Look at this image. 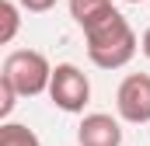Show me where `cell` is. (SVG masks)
I'll use <instances>...</instances> for the list:
<instances>
[{
	"label": "cell",
	"mask_w": 150,
	"mask_h": 146,
	"mask_svg": "<svg viewBox=\"0 0 150 146\" xmlns=\"http://www.w3.org/2000/svg\"><path fill=\"white\" fill-rule=\"evenodd\" d=\"M28 14H45V11H52L56 7V0H18Z\"/></svg>",
	"instance_id": "obj_10"
},
{
	"label": "cell",
	"mask_w": 150,
	"mask_h": 146,
	"mask_svg": "<svg viewBox=\"0 0 150 146\" xmlns=\"http://www.w3.org/2000/svg\"><path fill=\"white\" fill-rule=\"evenodd\" d=\"M122 4H143V0H122Z\"/></svg>",
	"instance_id": "obj_12"
},
{
	"label": "cell",
	"mask_w": 150,
	"mask_h": 146,
	"mask_svg": "<svg viewBox=\"0 0 150 146\" xmlns=\"http://www.w3.org/2000/svg\"><path fill=\"white\" fill-rule=\"evenodd\" d=\"M84 42H87V56H91V63L98 70H122L140 49V38L133 32V25L119 11H108L105 18L87 25Z\"/></svg>",
	"instance_id": "obj_1"
},
{
	"label": "cell",
	"mask_w": 150,
	"mask_h": 146,
	"mask_svg": "<svg viewBox=\"0 0 150 146\" xmlns=\"http://www.w3.org/2000/svg\"><path fill=\"white\" fill-rule=\"evenodd\" d=\"M115 111L129 125L150 122V73H129L115 91Z\"/></svg>",
	"instance_id": "obj_4"
},
{
	"label": "cell",
	"mask_w": 150,
	"mask_h": 146,
	"mask_svg": "<svg viewBox=\"0 0 150 146\" xmlns=\"http://www.w3.org/2000/svg\"><path fill=\"white\" fill-rule=\"evenodd\" d=\"M140 52H143V56L150 59V28L143 32V38H140Z\"/></svg>",
	"instance_id": "obj_11"
},
{
	"label": "cell",
	"mask_w": 150,
	"mask_h": 146,
	"mask_svg": "<svg viewBox=\"0 0 150 146\" xmlns=\"http://www.w3.org/2000/svg\"><path fill=\"white\" fill-rule=\"evenodd\" d=\"M49 98H52V105L59 111H84V105L91 101V80L84 77L80 66L74 63H59V66H52V80H49Z\"/></svg>",
	"instance_id": "obj_3"
},
{
	"label": "cell",
	"mask_w": 150,
	"mask_h": 146,
	"mask_svg": "<svg viewBox=\"0 0 150 146\" xmlns=\"http://www.w3.org/2000/svg\"><path fill=\"white\" fill-rule=\"evenodd\" d=\"M4 80L14 84V91L21 98H38L49 91V80H52V66L49 59L38 52V49H14L7 59H4Z\"/></svg>",
	"instance_id": "obj_2"
},
{
	"label": "cell",
	"mask_w": 150,
	"mask_h": 146,
	"mask_svg": "<svg viewBox=\"0 0 150 146\" xmlns=\"http://www.w3.org/2000/svg\"><path fill=\"white\" fill-rule=\"evenodd\" d=\"M18 98H21V94L14 91V84L0 77V118H4V122L11 118V111H14V105H18Z\"/></svg>",
	"instance_id": "obj_9"
},
{
	"label": "cell",
	"mask_w": 150,
	"mask_h": 146,
	"mask_svg": "<svg viewBox=\"0 0 150 146\" xmlns=\"http://www.w3.org/2000/svg\"><path fill=\"white\" fill-rule=\"evenodd\" d=\"M77 143L80 146H122V125L119 118L105 111H91L77 125Z\"/></svg>",
	"instance_id": "obj_5"
},
{
	"label": "cell",
	"mask_w": 150,
	"mask_h": 146,
	"mask_svg": "<svg viewBox=\"0 0 150 146\" xmlns=\"http://www.w3.org/2000/svg\"><path fill=\"white\" fill-rule=\"evenodd\" d=\"M0 146H42V139L21 122H4L0 125Z\"/></svg>",
	"instance_id": "obj_7"
},
{
	"label": "cell",
	"mask_w": 150,
	"mask_h": 146,
	"mask_svg": "<svg viewBox=\"0 0 150 146\" xmlns=\"http://www.w3.org/2000/svg\"><path fill=\"white\" fill-rule=\"evenodd\" d=\"M108 11H115L112 0H70V18H74L80 28L94 25L98 18H105Z\"/></svg>",
	"instance_id": "obj_6"
},
{
	"label": "cell",
	"mask_w": 150,
	"mask_h": 146,
	"mask_svg": "<svg viewBox=\"0 0 150 146\" xmlns=\"http://www.w3.org/2000/svg\"><path fill=\"white\" fill-rule=\"evenodd\" d=\"M18 0H4L0 4V21H4V28H0V45H11L14 35H18V28H21V18H18Z\"/></svg>",
	"instance_id": "obj_8"
}]
</instances>
